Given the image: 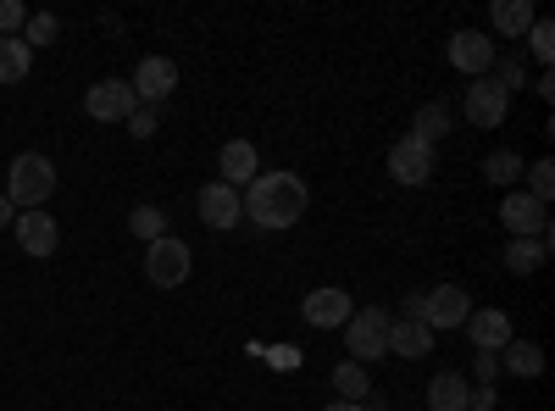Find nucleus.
<instances>
[{"label": "nucleus", "mask_w": 555, "mask_h": 411, "mask_svg": "<svg viewBox=\"0 0 555 411\" xmlns=\"http://www.w3.org/2000/svg\"><path fill=\"white\" fill-rule=\"evenodd\" d=\"M240 206H245V217L256 222V228H267V234H284V228H295L300 217H306V206H311V190H306V178H295V172H256L250 184L240 190Z\"/></svg>", "instance_id": "1"}, {"label": "nucleus", "mask_w": 555, "mask_h": 411, "mask_svg": "<svg viewBox=\"0 0 555 411\" xmlns=\"http://www.w3.org/2000/svg\"><path fill=\"white\" fill-rule=\"evenodd\" d=\"M7 195L17 211H44V201L56 195V162L51 156H39V151H23L17 162H12V172H7Z\"/></svg>", "instance_id": "2"}, {"label": "nucleus", "mask_w": 555, "mask_h": 411, "mask_svg": "<svg viewBox=\"0 0 555 411\" xmlns=\"http://www.w3.org/2000/svg\"><path fill=\"white\" fill-rule=\"evenodd\" d=\"M345 350L350 361H384L389 356V311L384 306H366V311H350V323H345Z\"/></svg>", "instance_id": "3"}, {"label": "nucleus", "mask_w": 555, "mask_h": 411, "mask_svg": "<svg viewBox=\"0 0 555 411\" xmlns=\"http://www.w3.org/2000/svg\"><path fill=\"white\" fill-rule=\"evenodd\" d=\"M473 317V295L461 284H434L423 300H416V323L428 334H444V329H461Z\"/></svg>", "instance_id": "4"}, {"label": "nucleus", "mask_w": 555, "mask_h": 411, "mask_svg": "<svg viewBox=\"0 0 555 411\" xmlns=\"http://www.w3.org/2000/svg\"><path fill=\"white\" fill-rule=\"evenodd\" d=\"M190 267H195V251L183 245V240H172V234H162L156 245H145V279L156 290H178L183 279H190Z\"/></svg>", "instance_id": "5"}, {"label": "nucleus", "mask_w": 555, "mask_h": 411, "mask_svg": "<svg viewBox=\"0 0 555 411\" xmlns=\"http://www.w3.org/2000/svg\"><path fill=\"white\" fill-rule=\"evenodd\" d=\"M389 178L395 184H405V190H423V184H434V145H423V140H395L389 145Z\"/></svg>", "instance_id": "6"}, {"label": "nucleus", "mask_w": 555, "mask_h": 411, "mask_svg": "<svg viewBox=\"0 0 555 411\" xmlns=\"http://www.w3.org/2000/svg\"><path fill=\"white\" fill-rule=\"evenodd\" d=\"M83 112L95 117V123H128V117L139 112V95H133L122 78H101V84H89Z\"/></svg>", "instance_id": "7"}, {"label": "nucleus", "mask_w": 555, "mask_h": 411, "mask_svg": "<svg viewBox=\"0 0 555 411\" xmlns=\"http://www.w3.org/2000/svg\"><path fill=\"white\" fill-rule=\"evenodd\" d=\"M461 112H467L473 128H500L505 112H512V95H505L494 78H473V84H467V95H461Z\"/></svg>", "instance_id": "8"}, {"label": "nucleus", "mask_w": 555, "mask_h": 411, "mask_svg": "<svg viewBox=\"0 0 555 411\" xmlns=\"http://www.w3.org/2000/svg\"><path fill=\"white\" fill-rule=\"evenodd\" d=\"M500 222L512 228V240H544L550 234V206H539L528 190H512L500 201Z\"/></svg>", "instance_id": "9"}, {"label": "nucleus", "mask_w": 555, "mask_h": 411, "mask_svg": "<svg viewBox=\"0 0 555 411\" xmlns=\"http://www.w3.org/2000/svg\"><path fill=\"white\" fill-rule=\"evenodd\" d=\"M494 39L483 34V28H461L455 39H450V67L455 73H467V78H489V67H494Z\"/></svg>", "instance_id": "10"}, {"label": "nucleus", "mask_w": 555, "mask_h": 411, "mask_svg": "<svg viewBox=\"0 0 555 411\" xmlns=\"http://www.w3.org/2000/svg\"><path fill=\"white\" fill-rule=\"evenodd\" d=\"M128 89L139 95V106H162L172 89H178V67L167 62V56H145L133 67V78H128Z\"/></svg>", "instance_id": "11"}, {"label": "nucleus", "mask_w": 555, "mask_h": 411, "mask_svg": "<svg viewBox=\"0 0 555 411\" xmlns=\"http://www.w3.org/2000/svg\"><path fill=\"white\" fill-rule=\"evenodd\" d=\"M461 329H467L473 350H489V356H494V350H505V345L517 339V329H512V311H500V306H478V311H473Z\"/></svg>", "instance_id": "12"}, {"label": "nucleus", "mask_w": 555, "mask_h": 411, "mask_svg": "<svg viewBox=\"0 0 555 411\" xmlns=\"http://www.w3.org/2000/svg\"><path fill=\"white\" fill-rule=\"evenodd\" d=\"M300 311H306L311 329H345L350 311H356V300H350L339 284H322V290H311V295L300 300Z\"/></svg>", "instance_id": "13"}, {"label": "nucleus", "mask_w": 555, "mask_h": 411, "mask_svg": "<svg viewBox=\"0 0 555 411\" xmlns=\"http://www.w3.org/2000/svg\"><path fill=\"white\" fill-rule=\"evenodd\" d=\"M12 234H17V245L28 256H56V245H62V228H56L51 211H17L12 217Z\"/></svg>", "instance_id": "14"}, {"label": "nucleus", "mask_w": 555, "mask_h": 411, "mask_svg": "<svg viewBox=\"0 0 555 411\" xmlns=\"http://www.w3.org/2000/svg\"><path fill=\"white\" fill-rule=\"evenodd\" d=\"M195 206H201V222H206V228H217V234H228V228H240V217H245L240 190H228L222 178L201 190V201H195Z\"/></svg>", "instance_id": "15"}, {"label": "nucleus", "mask_w": 555, "mask_h": 411, "mask_svg": "<svg viewBox=\"0 0 555 411\" xmlns=\"http://www.w3.org/2000/svg\"><path fill=\"white\" fill-rule=\"evenodd\" d=\"M217 167H222V184H228V190H245L250 178L261 172V162H256V145H250V140H228V145H222V156H217Z\"/></svg>", "instance_id": "16"}, {"label": "nucleus", "mask_w": 555, "mask_h": 411, "mask_svg": "<svg viewBox=\"0 0 555 411\" xmlns=\"http://www.w3.org/2000/svg\"><path fill=\"white\" fill-rule=\"evenodd\" d=\"M489 23H494L500 39H522V34L539 23V7H533V0H494V7H489Z\"/></svg>", "instance_id": "17"}, {"label": "nucleus", "mask_w": 555, "mask_h": 411, "mask_svg": "<svg viewBox=\"0 0 555 411\" xmlns=\"http://www.w3.org/2000/svg\"><path fill=\"white\" fill-rule=\"evenodd\" d=\"M494 361L512 378H539L544 373V345L539 339H512V345H505V356H494Z\"/></svg>", "instance_id": "18"}, {"label": "nucleus", "mask_w": 555, "mask_h": 411, "mask_svg": "<svg viewBox=\"0 0 555 411\" xmlns=\"http://www.w3.org/2000/svg\"><path fill=\"white\" fill-rule=\"evenodd\" d=\"M473 400V384L461 378V373H434L428 384V411H467Z\"/></svg>", "instance_id": "19"}, {"label": "nucleus", "mask_w": 555, "mask_h": 411, "mask_svg": "<svg viewBox=\"0 0 555 411\" xmlns=\"http://www.w3.org/2000/svg\"><path fill=\"white\" fill-rule=\"evenodd\" d=\"M544 261H550V234L544 240H512V245H505V272H517V279H533Z\"/></svg>", "instance_id": "20"}, {"label": "nucleus", "mask_w": 555, "mask_h": 411, "mask_svg": "<svg viewBox=\"0 0 555 411\" xmlns=\"http://www.w3.org/2000/svg\"><path fill=\"white\" fill-rule=\"evenodd\" d=\"M428 350H434V334L416 323V317L389 323V356H428Z\"/></svg>", "instance_id": "21"}, {"label": "nucleus", "mask_w": 555, "mask_h": 411, "mask_svg": "<svg viewBox=\"0 0 555 411\" xmlns=\"http://www.w3.org/2000/svg\"><path fill=\"white\" fill-rule=\"evenodd\" d=\"M34 67V51L23 39H0V84H23Z\"/></svg>", "instance_id": "22"}, {"label": "nucleus", "mask_w": 555, "mask_h": 411, "mask_svg": "<svg viewBox=\"0 0 555 411\" xmlns=\"http://www.w3.org/2000/svg\"><path fill=\"white\" fill-rule=\"evenodd\" d=\"M522 172H528V167H522L517 151H489V156H483V178H489V184H500V190H512Z\"/></svg>", "instance_id": "23"}, {"label": "nucleus", "mask_w": 555, "mask_h": 411, "mask_svg": "<svg viewBox=\"0 0 555 411\" xmlns=\"http://www.w3.org/2000/svg\"><path fill=\"white\" fill-rule=\"evenodd\" d=\"M334 389H339V400L361 406V400H366V389H373V378H366L361 361H339V368H334Z\"/></svg>", "instance_id": "24"}, {"label": "nucleus", "mask_w": 555, "mask_h": 411, "mask_svg": "<svg viewBox=\"0 0 555 411\" xmlns=\"http://www.w3.org/2000/svg\"><path fill=\"white\" fill-rule=\"evenodd\" d=\"M128 234H133V240H145V245H156V240L167 234L162 206H133V211H128Z\"/></svg>", "instance_id": "25"}, {"label": "nucleus", "mask_w": 555, "mask_h": 411, "mask_svg": "<svg viewBox=\"0 0 555 411\" xmlns=\"http://www.w3.org/2000/svg\"><path fill=\"white\" fill-rule=\"evenodd\" d=\"M439 133H450V112L434 101V106H423L416 112V123H411V140H423V145H434Z\"/></svg>", "instance_id": "26"}, {"label": "nucleus", "mask_w": 555, "mask_h": 411, "mask_svg": "<svg viewBox=\"0 0 555 411\" xmlns=\"http://www.w3.org/2000/svg\"><path fill=\"white\" fill-rule=\"evenodd\" d=\"M56 34H62V23L51 17V12H28V23H23V44H28V51H39V44H56Z\"/></svg>", "instance_id": "27"}, {"label": "nucleus", "mask_w": 555, "mask_h": 411, "mask_svg": "<svg viewBox=\"0 0 555 411\" xmlns=\"http://www.w3.org/2000/svg\"><path fill=\"white\" fill-rule=\"evenodd\" d=\"M522 39H528V56H533L539 67H550V62H555V23H550V17H539Z\"/></svg>", "instance_id": "28"}, {"label": "nucleus", "mask_w": 555, "mask_h": 411, "mask_svg": "<svg viewBox=\"0 0 555 411\" xmlns=\"http://www.w3.org/2000/svg\"><path fill=\"white\" fill-rule=\"evenodd\" d=\"M522 178H528V195H533L539 206H550V195H555V162H550V156H539Z\"/></svg>", "instance_id": "29"}, {"label": "nucleus", "mask_w": 555, "mask_h": 411, "mask_svg": "<svg viewBox=\"0 0 555 411\" xmlns=\"http://www.w3.org/2000/svg\"><path fill=\"white\" fill-rule=\"evenodd\" d=\"M23 23H28V7H23V0H0V39H17Z\"/></svg>", "instance_id": "30"}, {"label": "nucleus", "mask_w": 555, "mask_h": 411, "mask_svg": "<svg viewBox=\"0 0 555 411\" xmlns=\"http://www.w3.org/2000/svg\"><path fill=\"white\" fill-rule=\"evenodd\" d=\"M156 123H162V106H139V112L128 117V133H133V140H151Z\"/></svg>", "instance_id": "31"}, {"label": "nucleus", "mask_w": 555, "mask_h": 411, "mask_svg": "<svg viewBox=\"0 0 555 411\" xmlns=\"http://www.w3.org/2000/svg\"><path fill=\"white\" fill-rule=\"evenodd\" d=\"M494 373H500V361H494V356H489V350H478V378H483V384H489V378H494Z\"/></svg>", "instance_id": "32"}, {"label": "nucleus", "mask_w": 555, "mask_h": 411, "mask_svg": "<svg viewBox=\"0 0 555 411\" xmlns=\"http://www.w3.org/2000/svg\"><path fill=\"white\" fill-rule=\"evenodd\" d=\"M12 217H17V206H12L7 195H0V228H12Z\"/></svg>", "instance_id": "33"}, {"label": "nucleus", "mask_w": 555, "mask_h": 411, "mask_svg": "<svg viewBox=\"0 0 555 411\" xmlns=\"http://www.w3.org/2000/svg\"><path fill=\"white\" fill-rule=\"evenodd\" d=\"M322 411H366V406H350V400H334V406H322Z\"/></svg>", "instance_id": "34"}]
</instances>
